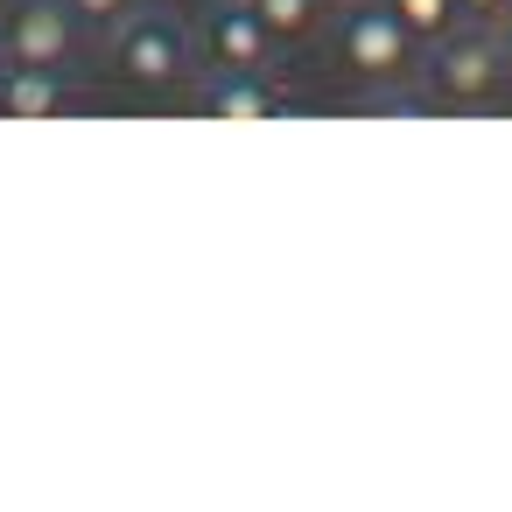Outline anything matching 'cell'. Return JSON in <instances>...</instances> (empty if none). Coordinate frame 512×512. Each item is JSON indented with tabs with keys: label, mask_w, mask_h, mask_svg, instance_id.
I'll return each mask as SVG.
<instances>
[{
	"label": "cell",
	"mask_w": 512,
	"mask_h": 512,
	"mask_svg": "<svg viewBox=\"0 0 512 512\" xmlns=\"http://www.w3.org/2000/svg\"><path fill=\"white\" fill-rule=\"evenodd\" d=\"M113 64L134 92H183L197 78V36L169 8H127L113 29Z\"/></svg>",
	"instance_id": "cell-1"
},
{
	"label": "cell",
	"mask_w": 512,
	"mask_h": 512,
	"mask_svg": "<svg viewBox=\"0 0 512 512\" xmlns=\"http://www.w3.org/2000/svg\"><path fill=\"white\" fill-rule=\"evenodd\" d=\"M414 36L400 29V15L386 0H351V15L337 22V64L344 78H365V85H400L414 78Z\"/></svg>",
	"instance_id": "cell-2"
},
{
	"label": "cell",
	"mask_w": 512,
	"mask_h": 512,
	"mask_svg": "<svg viewBox=\"0 0 512 512\" xmlns=\"http://www.w3.org/2000/svg\"><path fill=\"white\" fill-rule=\"evenodd\" d=\"M421 78H428V106L477 113L505 92V50H498V36H442Z\"/></svg>",
	"instance_id": "cell-3"
},
{
	"label": "cell",
	"mask_w": 512,
	"mask_h": 512,
	"mask_svg": "<svg viewBox=\"0 0 512 512\" xmlns=\"http://www.w3.org/2000/svg\"><path fill=\"white\" fill-rule=\"evenodd\" d=\"M71 50H78L71 0H15L0 15V57L8 64H64Z\"/></svg>",
	"instance_id": "cell-4"
},
{
	"label": "cell",
	"mask_w": 512,
	"mask_h": 512,
	"mask_svg": "<svg viewBox=\"0 0 512 512\" xmlns=\"http://www.w3.org/2000/svg\"><path fill=\"white\" fill-rule=\"evenodd\" d=\"M274 50H281V43H274L267 22L253 15V0H218V8L204 15V29H197L204 71H267Z\"/></svg>",
	"instance_id": "cell-5"
},
{
	"label": "cell",
	"mask_w": 512,
	"mask_h": 512,
	"mask_svg": "<svg viewBox=\"0 0 512 512\" xmlns=\"http://www.w3.org/2000/svg\"><path fill=\"white\" fill-rule=\"evenodd\" d=\"M190 106L204 120H281L288 92L267 85V71H204V85L190 92Z\"/></svg>",
	"instance_id": "cell-6"
},
{
	"label": "cell",
	"mask_w": 512,
	"mask_h": 512,
	"mask_svg": "<svg viewBox=\"0 0 512 512\" xmlns=\"http://www.w3.org/2000/svg\"><path fill=\"white\" fill-rule=\"evenodd\" d=\"M71 113L64 64H8V120H57Z\"/></svg>",
	"instance_id": "cell-7"
},
{
	"label": "cell",
	"mask_w": 512,
	"mask_h": 512,
	"mask_svg": "<svg viewBox=\"0 0 512 512\" xmlns=\"http://www.w3.org/2000/svg\"><path fill=\"white\" fill-rule=\"evenodd\" d=\"M253 15L267 22L274 43H309L323 29V0H253Z\"/></svg>",
	"instance_id": "cell-8"
},
{
	"label": "cell",
	"mask_w": 512,
	"mask_h": 512,
	"mask_svg": "<svg viewBox=\"0 0 512 512\" xmlns=\"http://www.w3.org/2000/svg\"><path fill=\"white\" fill-rule=\"evenodd\" d=\"M386 8L400 15V29L414 36V43H442V36H456V22H463V8L456 0H386Z\"/></svg>",
	"instance_id": "cell-9"
},
{
	"label": "cell",
	"mask_w": 512,
	"mask_h": 512,
	"mask_svg": "<svg viewBox=\"0 0 512 512\" xmlns=\"http://www.w3.org/2000/svg\"><path fill=\"white\" fill-rule=\"evenodd\" d=\"M134 8V0H71L78 29H120V15Z\"/></svg>",
	"instance_id": "cell-10"
},
{
	"label": "cell",
	"mask_w": 512,
	"mask_h": 512,
	"mask_svg": "<svg viewBox=\"0 0 512 512\" xmlns=\"http://www.w3.org/2000/svg\"><path fill=\"white\" fill-rule=\"evenodd\" d=\"M463 8V22H477V29H498L505 15H512V0H456Z\"/></svg>",
	"instance_id": "cell-11"
},
{
	"label": "cell",
	"mask_w": 512,
	"mask_h": 512,
	"mask_svg": "<svg viewBox=\"0 0 512 512\" xmlns=\"http://www.w3.org/2000/svg\"><path fill=\"white\" fill-rule=\"evenodd\" d=\"M498 50H505V85H512V15L498 22Z\"/></svg>",
	"instance_id": "cell-12"
},
{
	"label": "cell",
	"mask_w": 512,
	"mask_h": 512,
	"mask_svg": "<svg viewBox=\"0 0 512 512\" xmlns=\"http://www.w3.org/2000/svg\"><path fill=\"white\" fill-rule=\"evenodd\" d=\"M0 120H8V57H0Z\"/></svg>",
	"instance_id": "cell-13"
}]
</instances>
